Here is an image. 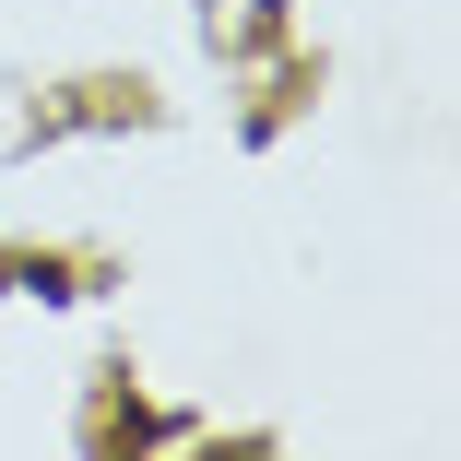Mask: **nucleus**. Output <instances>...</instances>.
Returning a JSON list of instances; mask_svg holds the SVG:
<instances>
[]
</instances>
